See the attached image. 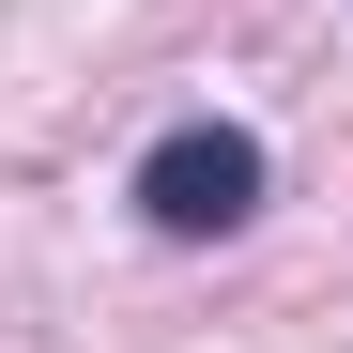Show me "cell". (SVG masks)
<instances>
[{
  "label": "cell",
  "mask_w": 353,
  "mask_h": 353,
  "mask_svg": "<svg viewBox=\"0 0 353 353\" xmlns=\"http://www.w3.org/2000/svg\"><path fill=\"white\" fill-rule=\"evenodd\" d=\"M139 215L169 230V246L246 230V215H261V139H246V123H169V139L139 154Z\"/></svg>",
  "instance_id": "1"
}]
</instances>
